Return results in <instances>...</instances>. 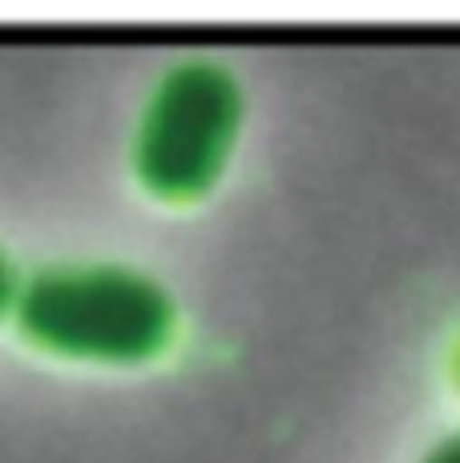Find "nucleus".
Returning a JSON list of instances; mask_svg holds the SVG:
<instances>
[{
    "label": "nucleus",
    "instance_id": "f257e3e1",
    "mask_svg": "<svg viewBox=\"0 0 460 463\" xmlns=\"http://www.w3.org/2000/svg\"><path fill=\"white\" fill-rule=\"evenodd\" d=\"M21 323L65 351L141 354L162 343L170 302L158 282L121 266H53L29 279Z\"/></svg>",
    "mask_w": 460,
    "mask_h": 463
},
{
    "label": "nucleus",
    "instance_id": "f03ea898",
    "mask_svg": "<svg viewBox=\"0 0 460 463\" xmlns=\"http://www.w3.org/2000/svg\"><path fill=\"white\" fill-rule=\"evenodd\" d=\"M230 121H235V89L223 69L206 61L178 65L154 97L141 129L146 177L162 185H190L223 154Z\"/></svg>",
    "mask_w": 460,
    "mask_h": 463
},
{
    "label": "nucleus",
    "instance_id": "7ed1b4c3",
    "mask_svg": "<svg viewBox=\"0 0 460 463\" xmlns=\"http://www.w3.org/2000/svg\"><path fill=\"white\" fill-rule=\"evenodd\" d=\"M428 463H460V435L456 439H448V443H440V451Z\"/></svg>",
    "mask_w": 460,
    "mask_h": 463
},
{
    "label": "nucleus",
    "instance_id": "20e7f679",
    "mask_svg": "<svg viewBox=\"0 0 460 463\" xmlns=\"http://www.w3.org/2000/svg\"><path fill=\"white\" fill-rule=\"evenodd\" d=\"M5 290H8V270H5V262H0V298H5Z\"/></svg>",
    "mask_w": 460,
    "mask_h": 463
}]
</instances>
